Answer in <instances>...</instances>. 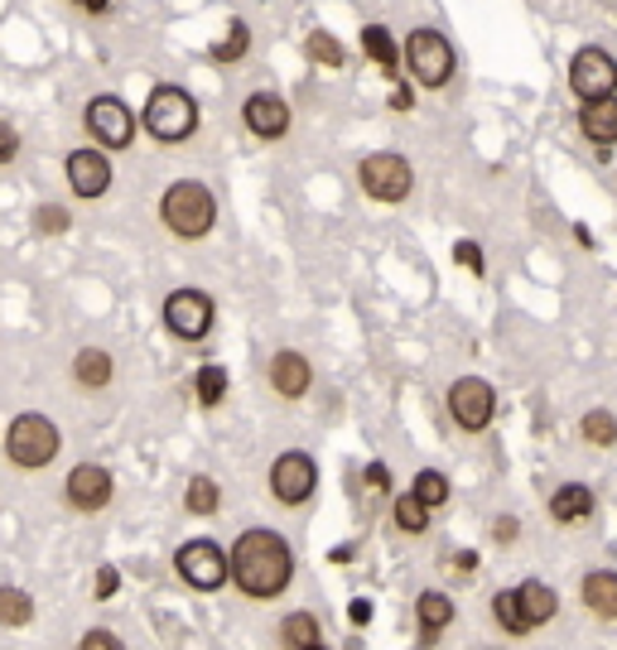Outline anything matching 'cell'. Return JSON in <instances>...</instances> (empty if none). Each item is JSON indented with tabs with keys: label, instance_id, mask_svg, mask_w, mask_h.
I'll return each mask as SVG.
<instances>
[{
	"label": "cell",
	"instance_id": "cell-1",
	"mask_svg": "<svg viewBox=\"0 0 617 650\" xmlns=\"http://www.w3.org/2000/svg\"><path fill=\"white\" fill-rule=\"evenodd\" d=\"M232 588L246 603H275L295 583V545L270 525H246L227 550Z\"/></svg>",
	"mask_w": 617,
	"mask_h": 650
},
{
	"label": "cell",
	"instance_id": "cell-2",
	"mask_svg": "<svg viewBox=\"0 0 617 650\" xmlns=\"http://www.w3.org/2000/svg\"><path fill=\"white\" fill-rule=\"evenodd\" d=\"M160 227L174 242H203L217 227V193L203 179H174L160 193Z\"/></svg>",
	"mask_w": 617,
	"mask_h": 650
},
{
	"label": "cell",
	"instance_id": "cell-3",
	"mask_svg": "<svg viewBox=\"0 0 617 650\" xmlns=\"http://www.w3.org/2000/svg\"><path fill=\"white\" fill-rule=\"evenodd\" d=\"M401 63L415 92H444L458 77V49L435 24H415L401 44Z\"/></svg>",
	"mask_w": 617,
	"mask_h": 650
},
{
	"label": "cell",
	"instance_id": "cell-4",
	"mask_svg": "<svg viewBox=\"0 0 617 650\" xmlns=\"http://www.w3.org/2000/svg\"><path fill=\"white\" fill-rule=\"evenodd\" d=\"M203 126V111H199V97L179 83H155L146 106H140V130L160 145H183L193 140Z\"/></svg>",
	"mask_w": 617,
	"mask_h": 650
},
{
	"label": "cell",
	"instance_id": "cell-5",
	"mask_svg": "<svg viewBox=\"0 0 617 650\" xmlns=\"http://www.w3.org/2000/svg\"><path fill=\"white\" fill-rule=\"evenodd\" d=\"M0 448H6L10 468L44 472L49 462L63 454V429L44 415V409H20V415L6 424V439H0Z\"/></svg>",
	"mask_w": 617,
	"mask_h": 650
},
{
	"label": "cell",
	"instance_id": "cell-6",
	"mask_svg": "<svg viewBox=\"0 0 617 650\" xmlns=\"http://www.w3.org/2000/svg\"><path fill=\"white\" fill-rule=\"evenodd\" d=\"M358 189L372 198V203L401 207L405 198L415 193V164L401 150H366L358 159Z\"/></svg>",
	"mask_w": 617,
	"mask_h": 650
},
{
	"label": "cell",
	"instance_id": "cell-7",
	"mask_svg": "<svg viewBox=\"0 0 617 650\" xmlns=\"http://www.w3.org/2000/svg\"><path fill=\"white\" fill-rule=\"evenodd\" d=\"M174 574H179V583L189 593H203V598H213V593H222L232 583L227 550H222L217 540H208V535L183 540V545L174 550Z\"/></svg>",
	"mask_w": 617,
	"mask_h": 650
},
{
	"label": "cell",
	"instance_id": "cell-8",
	"mask_svg": "<svg viewBox=\"0 0 617 650\" xmlns=\"http://www.w3.org/2000/svg\"><path fill=\"white\" fill-rule=\"evenodd\" d=\"M83 130H87V140L107 154L130 150V145H136V130H140V111H130V102L116 97V92H97V97H87V106H83Z\"/></svg>",
	"mask_w": 617,
	"mask_h": 650
},
{
	"label": "cell",
	"instance_id": "cell-9",
	"mask_svg": "<svg viewBox=\"0 0 617 650\" xmlns=\"http://www.w3.org/2000/svg\"><path fill=\"white\" fill-rule=\"evenodd\" d=\"M160 323H164V333L179 342H203L217 328V299L199 285H179V289H169L160 303Z\"/></svg>",
	"mask_w": 617,
	"mask_h": 650
},
{
	"label": "cell",
	"instance_id": "cell-10",
	"mask_svg": "<svg viewBox=\"0 0 617 650\" xmlns=\"http://www.w3.org/2000/svg\"><path fill=\"white\" fill-rule=\"evenodd\" d=\"M444 409H449L458 434L478 439V434H488L492 419H497V386L488 376H472V371L468 376H454L449 391H444Z\"/></svg>",
	"mask_w": 617,
	"mask_h": 650
},
{
	"label": "cell",
	"instance_id": "cell-11",
	"mask_svg": "<svg viewBox=\"0 0 617 650\" xmlns=\"http://www.w3.org/2000/svg\"><path fill=\"white\" fill-rule=\"evenodd\" d=\"M266 487H270L275 507H285V511L309 507L313 492H319V458H313L309 448H285V454H275V462H270Z\"/></svg>",
	"mask_w": 617,
	"mask_h": 650
},
{
	"label": "cell",
	"instance_id": "cell-12",
	"mask_svg": "<svg viewBox=\"0 0 617 650\" xmlns=\"http://www.w3.org/2000/svg\"><path fill=\"white\" fill-rule=\"evenodd\" d=\"M570 92L574 102H603L617 97V58L603 44H584L570 53Z\"/></svg>",
	"mask_w": 617,
	"mask_h": 650
},
{
	"label": "cell",
	"instance_id": "cell-13",
	"mask_svg": "<svg viewBox=\"0 0 617 650\" xmlns=\"http://www.w3.org/2000/svg\"><path fill=\"white\" fill-rule=\"evenodd\" d=\"M116 501V472L107 462H73L68 477H63V507L77 515H97Z\"/></svg>",
	"mask_w": 617,
	"mask_h": 650
},
{
	"label": "cell",
	"instance_id": "cell-14",
	"mask_svg": "<svg viewBox=\"0 0 617 650\" xmlns=\"http://www.w3.org/2000/svg\"><path fill=\"white\" fill-rule=\"evenodd\" d=\"M63 179H68L73 198H83V203H97V198L111 193V154L97 150V145H77V150H68V159H63Z\"/></svg>",
	"mask_w": 617,
	"mask_h": 650
},
{
	"label": "cell",
	"instance_id": "cell-15",
	"mask_svg": "<svg viewBox=\"0 0 617 650\" xmlns=\"http://www.w3.org/2000/svg\"><path fill=\"white\" fill-rule=\"evenodd\" d=\"M242 126H246V136H256L260 145H275V140L290 136L295 111L280 92L256 87V92H246V102H242Z\"/></svg>",
	"mask_w": 617,
	"mask_h": 650
},
{
	"label": "cell",
	"instance_id": "cell-16",
	"mask_svg": "<svg viewBox=\"0 0 617 650\" xmlns=\"http://www.w3.org/2000/svg\"><path fill=\"white\" fill-rule=\"evenodd\" d=\"M266 381L280 401L295 405L313 391V362L299 348H280V352H270V362H266Z\"/></svg>",
	"mask_w": 617,
	"mask_h": 650
},
{
	"label": "cell",
	"instance_id": "cell-17",
	"mask_svg": "<svg viewBox=\"0 0 617 650\" xmlns=\"http://www.w3.org/2000/svg\"><path fill=\"white\" fill-rule=\"evenodd\" d=\"M458 603L444 588H425L415 598V627H419V650H435L444 641V631L454 627Z\"/></svg>",
	"mask_w": 617,
	"mask_h": 650
},
{
	"label": "cell",
	"instance_id": "cell-18",
	"mask_svg": "<svg viewBox=\"0 0 617 650\" xmlns=\"http://www.w3.org/2000/svg\"><path fill=\"white\" fill-rule=\"evenodd\" d=\"M594 511H598V497H594V487L588 482H560L555 492L545 497V515L555 525H584V521H594Z\"/></svg>",
	"mask_w": 617,
	"mask_h": 650
},
{
	"label": "cell",
	"instance_id": "cell-19",
	"mask_svg": "<svg viewBox=\"0 0 617 650\" xmlns=\"http://www.w3.org/2000/svg\"><path fill=\"white\" fill-rule=\"evenodd\" d=\"M358 44H362V53H366V63H372V68H382V77H386V83H401V77H405V63H401V44H396V34H391L382 20L362 24Z\"/></svg>",
	"mask_w": 617,
	"mask_h": 650
},
{
	"label": "cell",
	"instance_id": "cell-20",
	"mask_svg": "<svg viewBox=\"0 0 617 650\" xmlns=\"http://www.w3.org/2000/svg\"><path fill=\"white\" fill-rule=\"evenodd\" d=\"M579 136L594 145L598 154H613V145H617V97L579 106Z\"/></svg>",
	"mask_w": 617,
	"mask_h": 650
},
{
	"label": "cell",
	"instance_id": "cell-21",
	"mask_svg": "<svg viewBox=\"0 0 617 650\" xmlns=\"http://www.w3.org/2000/svg\"><path fill=\"white\" fill-rule=\"evenodd\" d=\"M68 376L77 381V391H107L111 381H116V356L107 348H77L73 352V362H68Z\"/></svg>",
	"mask_w": 617,
	"mask_h": 650
},
{
	"label": "cell",
	"instance_id": "cell-22",
	"mask_svg": "<svg viewBox=\"0 0 617 650\" xmlns=\"http://www.w3.org/2000/svg\"><path fill=\"white\" fill-rule=\"evenodd\" d=\"M579 603L588 617L617 621V568H588L579 578Z\"/></svg>",
	"mask_w": 617,
	"mask_h": 650
},
{
	"label": "cell",
	"instance_id": "cell-23",
	"mask_svg": "<svg viewBox=\"0 0 617 650\" xmlns=\"http://www.w3.org/2000/svg\"><path fill=\"white\" fill-rule=\"evenodd\" d=\"M517 603H521V617L531 621V631L550 627L560 617V593L555 583H541V578H521L517 583Z\"/></svg>",
	"mask_w": 617,
	"mask_h": 650
},
{
	"label": "cell",
	"instance_id": "cell-24",
	"mask_svg": "<svg viewBox=\"0 0 617 650\" xmlns=\"http://www.w3.org/2000/svg\"><path fill=\"white\" fill-rule=\"evenodd\" d=\"M275 641H280V650H309L323 641V621L319 612H309V607H295V612H285L280 621H275Z\"/></svg>",
	"mask_w": 617,
	"mask_h": 650
},
{
	"label": "cell",
	"instance_id": "cell-25",
	"mask_svg": "<svg viewBox=\"0 0 617 650\" xmlns=\"http://www.w3.org/2000/svg\"><path fill=\"white\" fill-rule=\"evenodd\" d=\"M183 511L199 515V521H213V515L222 511V487H217V477L193 472L189 482H183Z\"/></svg>",
	"mask_w": 617,
	"mask_h": 650
},
{
	"label": "cell",
	"instance_id": "cell-26",
	"mask_svg": "<svg viewBox=\"0 0 617 650\" xmlns=\"http://www.w3.org/2000/svg\"><path fill=\"white\" fill-rule=\"evenodd\" d=\"M429 521H435V511H429L411 487L391 497V525H396L401 535H429Z\"/></svg>",
	"mask_w": 617,
	"mask_h": 650
},
{
	"label": "cell",
	"instance_id": "cell-27",
	"mask_svg": "<svg viewBox=\"0 0 617 650\" xmlns=\"http://www.w3.org/2000/svg\"><path fill=\"white\" fill-rule=\"evenodd\" d=\"M488 612H492V627L511 636V641H521V636H531V621L521 617V603H517V588H497L492 593V603H488Z\"/></svg>",
	"mask_w": 617,
	"mask_h": 650
},
{
	"label": "cell",
	"instance_id": "cell-28",
	"mask_svg": "<svg viewBox=\"0 0 617 650\" xmlns=\"http://www.w3.org/2000/svg\"><path fill=\"white\" fill-rule=\"evenodd\" d=\"M39 612V603H34V593H24L20 583H0V627L6 631H20V627H30Z\"/></svg>",
	"mask_w": 617,
	"mask_h": 650
},
{
	"label": "cell",
	"instance_id": "cell-29",
	"mask_svg": "<svg viewBox=\"0 0 617 650\" xmlns=\"http://www.w3.org/2000/svg\"><path fill=\"white\" fill-rule=\"evenodd\" d=\"M579 444L588 448H617V415L608 405H594L579 415Z\"/></svg>",
	"mask_w": 617,
	"mask_h": 650
},
{
	"label": "cell",
	"instance_id": "cell-30",
	"mask_svg": "<svg viewBox=\"0 0 617 650\" xmlns=\"http://www.w3.org/2000/svg\"><path fill=\"white\" fill-rule=\"evenodd\" d=\"M227 391H232V376H227V366H217V362H208L193 371V401H199L203 409H217L222 401H227Z\"/></svg>",
	"mask_w": 617,
	"mask_h": 650
},
{
	"label": "cell",
	"instance_id": "cell-31",
	"mask_svg": "<svg viewBox=\"0 0 617 650\" xmlns=\"http://www.w3.org/2000/svg\"><path fill=\"white\" fill-rule=\"evenodd\" d=\"M411 492L425 501L429 511H444L449 507V497H454V482H449V472H439V468H419L411 477Z\"/></svg>",
	"mask_w": 617,
	"mask_h": 650
},
{
	"label": "cell",
	"instance_id": "cell-32",
	"mask_svg": "<svg viewBox=\"0 0 617 650\" xmlns=\"http://www.w3.org/2000/svg\"><path fill=\"white\" fill-rule=\"evenodd\" d=\"M305 58L319 63V68H343V63H348V49L338 44V34L309 30V34H305Z\"/></svg>",
	"mask_w": 617,
	"mask_h": 650
},
{
	"label": "cell",
	"instance_id": "cell-33",
	"mask_svg": "<svg viewBox=\"0 0 617 650\" xmlns=\"http://www.w3.org/2000/svg\"><path fill=\"white\" fill-rule=\"evenodd\" d=\"M246 53H252V30H246V20H232L227 34L208 49V58H213V63H242Z\"/></svg>",
	"mask_w": 617,
	"mask_h": 650
},
{
	"label": "cell",
	"instance_id": "cell-34",
	"mask_svg": "<svg viewBox=\"0 0 617 650\" xmlns=\"http://www.w3.org/2000/svg\"><path fill=\"white\" fill-rule=\"evenodd\" d=\"M34 227L44 236H63L73 227V217H68V207H58V203H39L34 207Z\"/></svg>",
	"mask_w": 617,
	"mask_h": 650
},
{
	"label": "cell",
	"instance_id": "cell-35",
	"mask_svg": "<svg viewBox=\"0 0 617 650\" xmlns=\"http://www.w3.org/2000/svg\"><path fill=\"white\" fill-rule=\"evenodd\" d=\"M73 650H126V641H121V636H116L111 627H87L83 636H77Z\"/></svg>",
	"mask_w": 617,
	"mask_h": 650
},
{
	"label": "cell",
	"instance_id": "cell-36",
	"mask_svg": "<svg viewBox=\"0 0 617 650\" xmlns=\"http://www.w3.org/2000/svg\"><path fill=\"white\" fill-rule=\"evenodd\" d=\"M454 260L464 265L468 275H482V270H488V256H482L478 242H454Z\"/></svg>",
	"mask_w": 617,
	"mask_h": 650
},
{
	"label": "cell",
	"instance_id": "cell-37",
	"mask_svg": "<svg viewBox=\"0 0 617 650\" xmlns=\"http://www.w3.org/2000/svg\"><path fill=\"white\" fill-rule=\"evenodd\" d=\"M20 159V130L6 121V116H0V169L6 164H15Z\"/></svg>",
	"mask_w": 617,
	"mask_h": 650
},
{
	"label": "cell",
	"instance_id": "cell-38",
	"mask_svg": "<svg viewBox=\"0 0 617 650\" xmlns=\"http://www.w3.org/2000/svg\"><path fill=\"white\" fill-rule=\"evenodd\" d=\"M492 540H497V545H517V540H521V521H517V515H497V521H492Z\"/></svg>",
	"mask_w": 617,
	"mask_h": 650
},
{
	"label": "cell",
	"instance_id": "cell-39",
	"mask_svg": "<svg viewBox=\"0 0 617 650\" xmlns=\"http://www.w3.org/2000/svg\"><path fill=\"white\" fill-rule=\"evenodd\" d=\"M116 588H121V574L107 564V568H97V583H92V593H97V603H107L116 598Z\"/></svg>",
	"mask_w": 617,
	"mask_h": 650
},
{
	"label": "cell",
	"instance_id": "cell-40",
	"mask_svg": "<svg viewBox=\"0 0 617 650\" xmlns=\"http://www.w3.org/2000/svg\"><path fill=\"white\" fill-rule=\"evenodd\" d=\"M362 482L372 487V492H391V468H386V462H366V468H362Z\"/></svg>",
	"mask_w": 617,
	"mask_h": 650
},
{
	"label": "cell",
	"instance_id": "cell-41",
	"mask_svg": "<svg viewBox=\"0 0 617 650\" xmlns=\"http://www.w3.org/2000/svg\"><path fill=\"white\" fill-rule=\"evenodd\" d=\"M348 621L352 627H372V598H352L348 603Z\"/></svg>",
	"mask_w": 617,
	"mask_h": 650
},
{
	"label": "cell",
	"instance_id": "cell-42",
	"mask_svg": "<svg viewBox=\"0 0 617 650\" xmlns=\"http://www.w3.org/2000/svg\"><path fill=\"white\" fill-rule=\"evenodd\" d=\"M391 106H396V111H411V106H415V87L391 83Z\"/></svg>",
	"mask_w": 617,
	"mask_h": 650
},
{
	"label": "cell",
	"instance_id": "cell-43",
	"mask_svg": "<svg viewBox=\"0 0 617 650\" xmlns=\"http://www.w3.org/2000/svg\"><path fill=\"white\" fill-rule=\"evenodd\" d=\"M454 568H458V578H472V574H478V554H472V550L454 554Z\"/></svg>",
	"mask_w": 617,
	"mask_h": 650
},
{
	"label": "cell",
	"instance_id": "cell-44",
	"mask_svg": "<svg viewBox=\"0 0 617 650\" xmlns=\"http://www.w3.org/2000/svg\"><path fill=\"white\" fill-rule=\"evenodd\" d=\"M83 10H92V15H107L111 0H83Z\"/></svg>",
	"mask_w": 617,
	"mask_h": 650
},
{
	"label": "cell",
	"instance_id": "cell-45",
	"mask_svg": "<svg viewBox=\"0 0 617 650\" xmlns=\"http://www.w3.org/2000/svg\"><path fill=\"white\" fill-rule=\"evenodd\" d=\"M309 650H333V646H328V641H319V646H309Z\"/></svg>",
	"mask_w": 617,
	"mask_h": 650
},
{
	"label": "cell",
	"instance_id": "cell-46",
	"mask_svg": "<svg viewBox=\"0 0 617 650\" xmlns=\"http://www.w3.org/2000/svg\"><path fill=\"white\" fill-rule=\"evenodd\" d=\"M77 6H83V0H77Z\"/></svg>",
	"mask_w": 617,
	"mask_h": 650
}]
</instances>
